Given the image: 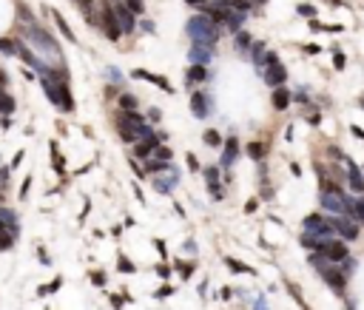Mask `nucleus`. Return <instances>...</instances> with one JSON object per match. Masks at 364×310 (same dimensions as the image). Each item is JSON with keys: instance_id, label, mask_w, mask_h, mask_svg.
Returning <instances> with one entry per match:
<instances>
[{"instance_id": "obj_19", "label": "nucleus", "mask_w": 364, "mask_h": 310, "mask_svg": "<svg viewBox=\"0 0 364 310\" xmlns=\"http://www.w3.org/2000/svg\"><path fill=\"white\" fill-rule=\"evenodd\" d=\"M236 154H239V143H236V137H230L228 145H225V154H222V165H230L236 159Z\"/></svg>"}, {"instance_id": "obj_28", "label": "nucleus", "mask_w": 364, "mask_h": 310, "mask_svg": "<svg viewBox=\"0 0 364 310\" xmlns=\"http://www.w3.org/2000/svg\"><path fill=\"white\" fill-rule=\"evenodd\" d=\"M350 214H356V217L364 222V196H358V199L350 202Z\"/></svg>"}, {"instance_id": "obj_16", "label": "nucleus", "mask_w": 364, "mask_h": 310, "mask_svg": "<svg viewBox=\"0 0 364 310\" xmlns=\"http://www.w3.org/2000/svg\"><path fill=\"white\" fill-rule=\"evenodd\" d=\"M208 60H211V49H208V46H196L193 43L191 46V63L193 65H205Z\"/></svg>"}, {"instance_id": "obj_25", "label": "nucleus", "mask_w": 364, "mask_h": 310, "mask_svg": "<svg viewBox=\"0 0 364 310\" xmlns=\"http://www.w3.org/2000/svg\"><path fill=\"white\" fill-rule=\"evenodd\" d=\"M171 168V162H162V159H148L145 162V171L148 174H162V171H168Z\"/></svg>"}, {"instance_id": "obj_41", "label": "nucleus", "mask_w": 364, "mask_h": 310, "mask_svg": "<svg viewBox=\"0 0 364 310\" xmlns=\"http://www.w3.org/2000/svg\"><path fill=\"white\" fill-rule=\"evenodd\" d=\"M353 134H356V137H358V140H364V131H361V128H358V125H353Z\"/></svg>"}, {"instance_id": "obj_38", "label": "nucleus", "mask_w": 364, "mask_h": 310, "mask_svg": "<svg viewBox=\"0 0 364 310\" xmlns=\"http://www.w3.org/2000/svg\"><path fill=\"white\" fill-rule=\"evenodd\" d=\"M299 15H305V17H310V15H313V9H310V6H299Z\"/></svg>"}, {"instance_id": "obj_36", "label": "nucleus", "mask_w": 364, "mask_h": 310, "mask_svg": "<svg viewBox=\"0 0 364 310\" xmlns=\"http://www.w3.org/2000/svg\"><path fill=\"white\" fill-rule=\"evenodd\" d=\"M188 168H191V171H200V162H196L193 154H188Z\"/></svg>"}, {"instance_id": "obj_26", "label": "nucleus", "mask_w": 364, "mask_h": 310, "mask_svg": "<svg viewBox=\"0 0 364 310\" xmlns=\"http://www.w3.org/2000/svg\"><path fill=\"white\" fill-rule=\"evenodd\" d=\"M51 15H54V23H57V29L63 31V37H65V40H72V43H74V31L69 29V23L63 20V15H57V12H51Z\"/></svg>"}, {"instance_id": "obj_2", "label": "nucleus", "mask_w": 364, "mask_h": 310, "mask_svg": "<svg viewBox=\"0 0 364 310\" xmlns=\"http://www.w3.org/2000/svg\"><path fill=\"white\" fill-rule=\"evenodd\" d=\"M262 72H264V80H268V86H282L287 80V68L282 63H279V57L273 54V51H268L262 57Z\"/></svg>"}, {"instance_id": "obj_24", "label": "nucleus", "mask_w": 364, "mask_h": 310, "mask_svg": "<svg viewBox=\"0 0 364 310\" xmlns=\"http://www.w3.org/2000/svg\"><path fill=\"white\" fill-rule=\"evenodd\" d=\"M120 109L122 111H137L140 109V102H137L134 94H120Z\"/></svg>"}, {"instance_id": "obj_11", "label": "nucleus", "mask_w": 364, "mask_h": 310, "mask_svg": "<svg viewBox=\"0 0 364 310\" xmlns=\"http://www.w3.org/2000/svg\"><path fill=\"white\" fill-rule=\"evenodd\" d=\"M0 222H3V228H6V231H12V233L17 236V231H20V217H17L12 208L0 205Z\"/></svg>"}, {"instance_id": "obj_29", "label": "nucleus", "mask_w": 364, "mask_h": 310, "mask_svg": "<svg viewBox=\"0 0 364 310\" xmlns=\"http://www.w3.org/2000/svg\"><path fill=\"white\" fill-rule=\"evenodd\" d=\"M151 157H154V159H162V162H171V148H165V145H162V148H159V145H157Z\"/></svg>"}, {"instance_id": "obj_5", "label": "nucleus", "mask_w": 364, "mask_h": 310, "mask_svg": "<svg viewBox=\"0 0 364 310\" xmlns=\"http://www.w3.org/2000/svg\"><path fill=\"white\" fill-rule=\"evenodd\" d=\"M305 233H310V236H316V239H330L333 228H330V222H327L324 217L313 214V217L305 219Z\"/></svg>"}, {"instance_id": "obj_9", "label": "nucleus", "mask_w": 364, "mask_h": 310, "mask_svg": "<svg viewBox=\"0 0 364 310\" xmlns=\"http://www.w3.org/2000/svg\"><path fill=\"white\" fill-rule=\"evenodd\" d=\"M159 140H165V134H148L145 140H137V145H134V157L148 159L151 154H154V148L159 145Z\"/></svg>"}, {"instance_id": "obj_15", "label": "nucleus", "mask_w": 364, "mask_h": 310, "mask_svg": "<svg viewBox=\"0 0 364 310\" xmlns=\"http://www.w3.org/2000/svg\"><path fill=\"white\" fill-rule=\"evenodd\" d=\"M205 17L214 26H225V20H228V9H219V6H205Z\"/></svg>"}, {"instance_id": "obj_34", "label": "nucleus", "mask_w": 364, "mask_h": 310, "mask_svg": "<svg viewBox=\"0 0 364 310\" xmlns=\"http://www.w3.org/2000/svg\"><path fill=\"white\" fill-rule=\"evenodd\" d=\"M177 270L182 273V279H188V276L193 273V265H188V262H177Z\"/></svg>"}, {"instance_id": "obj_7", "label": "nucleus", "mask_w": 364, "mask_h": 310, "mask_svg": "<svg viewBox=\"0 0 364 310\" xmlns=\"http://www.w3.org/2000/svg\"><path fill=\"white\" fill-rule=\"evenodd\" d=\"M111 9H114V17H117L120 31H122V35H131V31L137 29V15H134V12H128L122 3H111Z\"/></svg>"}, {"instance_id": "obj_14", "label": "nucleus", "mask_w": 364, "mask_h": 310, "mask_svg": "<svg viewBox=\"0 0 364 310\" xmlns=\"http://www.w3.org/2000/svg\"><path fill=\"white\" fill-rule=\"evenodd\" d=\"M344 165H347V182H350V188L353 191H364V177H361V171H358L350 159H344Z\"/></svg>"}, {"instance_id": "obj_42", "label": "nucleus", "mask_w": 364, "mask_h": 310, "mask_svg": "<svg viewBox=\"0 0 364 310\" xmlns=\"http://www.w3.org/2000/svg\"><path fill=\"white\" fill-rule=\"evenodd\" d=\"M188 3H191V6H202V9H205V6H208L205 0H188Z\"/></svg>"}, {"instance_id": "obj_33", "label": "nucleus", "mask_w": 364, "mask_h": 310, "mask_svg": "<svg viewBox=\"0 0 364 310\" xmlns=\"http://www.w3.org/2000/svg\"><path fill=\"white\" fill-rule=\"evenodd\" d=\"M9 191V168H0V194Z\"/></svg>"}, {"instance_id": "obj_27", "label": "nucleus", "mask_w": 364, "mask_h": 310, "mask_svg": "<svg viewBox=\"0 0 364 310\" xmlns=\"http://www.w3.org/2000/svg\"><path fill=\"white\" fill-rule=\"evenodd\" d=\"M225 265L234 267V273H250V267H248V265H242L239 259H234V256H225Z\"/></svg>"}, {"instance_id": "obj_37", "label": "nucleus", "mask_w": 364, "mask_h": 310, "mask_svg": "<svg viewBox=\"0 0 364 310\" xmlns=\"http://www.w3.org/2000/svg\"><path fill=\"white\" fill-rule=\"evenodd\" d=\"M333 63H336V68H344V54H336Z\"/></svg>"}, {"instance_id": "obj_17", "label": "nucleus", "mask_w": 364, "mask_h": 310, "mask_svg": "<svg viewBox=\"0 0 364 310\" xmlns=\"http://www.w3.org/2000/svg\"><path fill=\"white\" fill-rule=\"evenodd\" d=\"M273 106H276L279 111H285L287 106H290V91L282 88V86H276V88H273Z\"/></svg>"}, {"instance_id": "obj_3", "label": "nucleus", "mask_w": 364, "mask_h": 310, "mask_svg": "<svg viewBox=\"0 0 364 310\" xmlns=\"http://www.w3.org/2000/svg\"><path fill=\"white\" fill-rule=\"evenodd\" d=\"M319 256L324 262H330V265H342L344 259H347V248H344L342 239H319Z\"/></svg>"}, {"instance_id": "obj_22", "label": "nucleus", "mask_w": 364, "mask_h": 310, "mask_svg": "<svg viewBox=\"0 0 364 310\" xmlns=\"http://www.w3.org/2000/svg\"><path fill=\"white\" fill-rule=\"evenodd\" d=\"M188 80H191V83H205L208 80V68L205 65H191V68H188Z\"/></svg>"}, {"instance_id": "obj_23", "label": "nucleus", "mask_w": 364, "mask_h": 310, "mask_svg": "<svg viewBox=\"0 0 364 310\" xmlns=\"http://www.w3.org/2000/svg\"><path fill=\"white\" fill-rule=\"evenodd\" d=\"M77 6H80V12L86 15L88 23H97V12H94V3H91V0H77Z\"/></svg>"}, {"instance_id": "obj_35", "label": "nucleus", "mask_w": 364, "mask_h": 310, "mask_svg": "<svg viewBox=\"0 0 364 310\" xmlns=\"http://www.w3.org/2000/svg\"><path fill=\"white\" fill-rule=\"evenodd\" d=\"M236 46H239V49H250V37L248 35H236Z\"/></svg>"}, {"instance_id": "obj_18", "label": "nucleus", "mask_w": 364, "mask_h": 310, "mask_svg": "<svg viewBox=\"0 0 364 310\" xmlns=\"http://www.w3.org/2000/svg\"><path fill=\"white\" fill-rule=\"evenodd\" d=\"M205 180H208V188L214 191V196L219 199L222 191H219V168H205Z\"/></svg>"}, {"instance_id": "obj_39", "label": "nucleus", "mask_w": 364, "mask_h": 310, "mask_svg": "<svg viewBox=\"0 0 364 310\" xmlns=\"http://www.w3.org/2000/svg\"><path fill=\"white\" fill-rule=\"evenodd\" d=\"M0 86H9V74L3 68H0Z\"/></svg>"}, {"instance_id": "obj_40", "label": "nucleus", "mask_w": 364, "mask_h": 310, "mask_svg": "<svg viewBox=\"0 0 364 310\" xmlns=\"http://www.w3.org/2000/svg\"><path fill=\"white\" fill-rule=\"evenodd\" d=\"M108 77H111V80H117V83H120V72H117V68H108Z\"/></svg>"}, {"instance_id": "obj_10", "label": "nucleus", "mask_w": 364, "mask_h": 310, "mask_svg": "<svg viewBox=\"0 0 364 310\" xmlns=\"http://www.w3.org/2000/svg\"><path fill=\"white\" fill-rule=\"evenodd\" d=\"M177 177H179V174L174 171V168H168L165 174H157V180H154V191H157V194H171L174 185H177Z\"/></svg>"}, {"instance_id": "obj_20", "label": "nucleus", "mask_w": 364, "mask_h": 310, "mask_svg": "<svg viewBox=\"0 0 364 310\" xmlns=\"http://www.w3.org/2000/svg\"><path fill=\"white\" fill-rule=\"evenodd\" d=\"M12 111H15V100H12V94H9L6 88H0V114L9 117Z\"/></svg>"}, {"instance_id": "obj_31", "label": "nucleus", "mask_w": 364, "mask_h": 310, "mask_svg": "<svg viewBox=\"0 0 364 310\" xmlns=\"http://www.w3.org/2000/svg\"><path fill=\"white\" fill-rule=\"evenodd\" d=\"M205 143H208V145H214V148H219V145H222L219 131H205Z\"/></svg>"}, {"instance_id": "obj_21", "label": "nucleus", "mask_w": 364, "mask_h": 310, "mask_svg": "<svg viewBox=\"0 0 364 310\" xmlns=\"http://www.w3.org/2000/svg\"><path fill=\"white\" fill-rule=\"evenodd\" d=\"M242 23H245V12H234V15L228 12V20H225L228 31H239V29H242Z\"/></svg>"}, {"instance_id": "obj_8", "label": "nucleus", "mask_w": 364, "mask_h": 310, "mask_svg": "<svg viewBox=\"0 0 364 310\" xmlns=\"http://www.w3.org/2000/svg\"><path fill=\"white\" fill-rule=\"evenodd\" d=\"M350 202L344 194H321V205H324V211H330V214H344L347 217L350 214Z\"/></svg>"}, {"instance_id": "obj_1", "label": "nucleus", "mask_w": 364, "mask_h": 310, "mask_svg": "<svg viewBox=\"0 0 364 310\" xmlns=\"http://www.w3.org/2000/svg\"><path fill=\"white\" fill-rule=\"evenodd\" d=\"M188 35L193 37L196 46H208V49L219 40V29H216L208 17H193V20L188 23Z\"/></svg>"}, {"instance_id": "obj_4", "label": "nucleus", "mask_w": 364, "mask_h": 310, "mask_svg": "<svg viewBox=\"0 0 364 310\" xmlns=\"http://www.w3.org/2000/svg\"><path fill=\"white\" fill-rule=\"evenodd\" d=\"M97 23L103 26V31H106V35L111 37V40H117V37L122 35L120 26H117V17H114V9H111V3H103L100 15H97Z\"/></svg>"}, {"instance_id": "obj_32", "label": "nucleus", "mask_w": 364, "mask_h": 310, "mask_svg": "<svg viewBox=\"0 0 364 310\" xmlns=\"http://www.w3.org/2000/svg\"><path fill=\"white\" fill-rule=\"evenodd\" d=\"M248 154H250L253 159H262V154H264V145H262V143H250V145H248Z\"/></svg>"}, {"instance_id": "obj_30", "label": "nucleus", "mask_w": 364, "mask_h": 310, "mask_svg": "<svg viewBox=\"0 0 364 310\" xmlns=\"http://www.w3.org/2000/svg\"><path fill=\"white\" fill-rule=\"evenodd\" d=\"M122 6L128 9V12H134V15H143V0H122Z\"/></svg>"}, {"instance_id": "obj_13", "label": "nucleus", "mask_w": 364, "mask_h": 310, "mask_svg": "<svg viewBox=\"0 0 364 310\" xmlns=\"http://www.w3.org/2000/svg\"><path fill=\"white\" fill-rule=\"evenodd\" d=\"M191 109H193V117H208L211 111H208V97H205V91H193V97H191Z\"/></svg>"}, {"instance_id": "obj_12", "label": "nucleus", "mask_w": 364, "mask_h": 310, "mask_svg": "<svg viewBox=\"0 0 364 310\" xmlns=\"http://www.w3.org/2000/svg\"><path fill=\"white\" fill-rule=\"evenodd\" d=\"M134 77H137V80H145V83H151V86H159L162 91H168V94L174 91V88H171V83H168L165 77H159V74H151V72H143V68H137V72H134Z\"/></svg>"}, {"instance_id": "obj_6", "label": "nucleus", "mask_w": 364, "mask_h": 310, "mask_svg": "<svg viewBox=\"0 0 364 310\" xmlns=\"http://www.w3.org/2000/svg\"><path fill=\"white\" fill-rule=\"evenodd\" d=\"M327 222H330V228H333L336 233H342V239H356L358 236V225L350 217H344V214H336L333 219H327Z\"/></svg>"}]
</instances>
